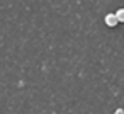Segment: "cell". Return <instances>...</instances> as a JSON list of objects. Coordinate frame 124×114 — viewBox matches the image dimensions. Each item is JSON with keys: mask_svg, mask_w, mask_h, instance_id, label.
Listing matches in <instances>:
<instances>
[{"mask_svg": "<svg viewBox=\"0 0 124 114\" xmlns=\"http://www.w3.org/2000/svg\"><path fill=\"white\" fill-rule=\"evenodd\" d=\"M117 22H119V19H117V16H116V14H109V16L105 17V24H107L109 27H114Z\"/></svg>", "mask_w": 124, "mask_h": 114, "instance_id": "obj_1", "label": "cell"}, {"mask_svg": "<svg viewBox=\"0 0 124 114\" xmlns=\"http://www.w3.org/2000/svg\"><path fill=\"white\" fill-rule=\"evenodd\" d=\"M116 16H117L119 22H124V9H122V10H117V14H116Z\"/></svg>", "mask_w": 124, "mask_h": 114, "instance_id": "obj_2", "label": "cell"}, {"mask_svg": "<svg viewBox=\"0 0 124 114\" xmlns=\"http://www.w3.org/2000/svg\"><path fill=\"white\" fill-rule=\"evenodd\" d=\"M114 114H124V111H122V109H117V111H116Z\"/></svg>", "mask_w": 124, "mask_h": 114, "instance_id": "obj_3", "label": "cell"}]
</instances>
